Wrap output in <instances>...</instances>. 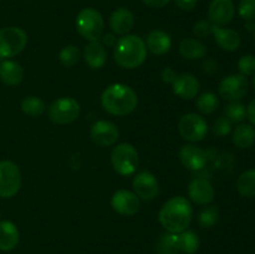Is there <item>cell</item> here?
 <instances>
[{"instance_id":"cell-1","label":"cell","mask_w":255,"mask_h":254,"mask_svg":"<svg viewBox=\"0 0 255 254\" xmlns=\"http://www.w3.org/2000/svg\"><path fill=\"white\" fill-rule=\"evenodd\" d=\"M193 217L192 204L186 197L176 196L162 206L158 219L168 233H181L189 227Z\"/></svg>"},{"instance_id":"cell-2","label":"cell","mask_w":255,"mask_h":254,"mask_svg":"<svg viewBox=\"0 0 255 254\" xmlns=\"http://www.w3.org/2000/svg\"><path fill=\"white\" fill-rule=\"evenodd\" d=\"M104 110L114 116H126L138 105V96L133 89L124 84L110 85L101 95Z\"/></svg>"},{"instance_id":"cell-3","label":"cell","mask_w":255,"mask_h":254,"mask_svg":"<svg viewBox=\"0 0 255 254\" xmlns=\"http://www.w3.org/2000/svg\"><path fill=\"white\" fill-rule=\"evenodd\" d=\"M114 56L116 64L122 69H137L146 61V42L137 35H124L115 45Z\"/></svg>"},{"instance_id":"cell-4","label":"cell","mask_w":255,"mask_h":254,"mask_svg":"<svg viewBox=\"0 0 255 254\" xmlns=\"http://www.w3.org/2000/svg\"><path fill=\"white\" fill-rule=\"evenodd\" d=\"M105 29L101 12L94 7H84L76 16V30L87 41H100Z\"/></svg>"},{"instance_id":"cell-5","label":"cell","mask_w":255,"mask_h":254,"mask_svg":"<svg viewBox=\"0 0 255 254\" xmlns=\"http://www.w3.org/2000/svg\"><path fill=\"white\" fill-rule=\"evenodd\" d=\"M27 34L19 26L0 29V57L9 59L19 55L27 45Z\"/></svg>"},{"instance_id":"cell-6","label":"cell","mask_w":255,"mask_h":254,"mask_svg":"<svg viewBox=\"0 0 255 254\" xmlns=\"http://www.w3.org/2000/svg\"><path fill=\"white\" fill-rule=\"evenodd\" d=\"M111 163L119 174L131 176L138 167V152L131 143L117 144L111 153Z\"/></svg>"},{"instance_id":"cell-7","label":"cell","mask_w":255,"mask_h":254,"mask_svg":"<svg viewBox=\"0 0 255 254\" xmlns=\"http://www.w3.org/2000/svg\"><path fill=\"white\" fill-rule=\"evenodd\" d=\"M81 107L72 97H61L52 102L49 106V119L55 125H69L76 121L80 116Z\"/></svg>"},{"instance_id":"cell-8","label":"cell","mask_w":255,"mask_h":254,"mask_svg":"<svg viewBox=\"0 0 255 254\" xmlns=\"http://www.w3.org/2000/svg\"><path fill=\"white\" fill-rule=\"evenodd\" d=\"M21 187V172L16 163L0 161V198H11Z\"/></svg>"},{"instance_id":"cell-9","label":"cell","mask_w":255,"mask_h":254,"mask_svg":"<svg viewBox=\"0 0 255 254\" xmlns=\"http://www.w3.org/2000/svg\"><path fill=\"white\" fill-rule=\"evenodd\" d=\"M178 131L182 138L189 142H199L208 133L207 121L201 116L191 112L181 117L178 122Z\"/></svg>"},{"instance_id":"cell-10","label":"cell","mask_w":255,"mask_h":254,"mask_svg":"<svg viewBox=\"0 0 255 254\" xmlns=\"http://www.w3.org/2000/svg\"><path fill=\"white\" fill-rule=\"evenodd\" d=\"M249 91V81L247 76L241 74L226 76L218 86V92L221 97L227 101H239L243 99Z\"/></svg>"},{"instance_id":"cell-11","label":"cell","mask_w":255,"mask_h":254,"mask_svg":"<svg viewBox=\"0 0 255 254\" xmlns=\"http://www.w3.org/2000/svg\"><path fill=\"white\" fill-rule=\"evenodd\" d=\"M111 207L121 216H133L141 208V199L134 192L119 189L111 198Z\"/></svg>"},{"instance_id":"cell-12","label":"cell","mask_w":255,"mask_h":254,"mask_svg":"<svg viewBox=\"0 0 255 254\" xmlns=\"http://www.w3.org/2000/svg\"><path fill=\"white\" fill-rule=\"evenodd\" d=\"M90 134L97 146L109 147L116 143L120 137V131L114 122L101 120L92 125Z\"/></svg>"},{"instance_id":"cell-13","label":"cell","mask_w":255,"mask_h":254,"mask_svg":"<svg viewBox=\"0 0 255 254\" xmlns=\"http://www.w3.org/2000/svg\"><path fill=\"white\" fill-rule=\"evenodd\" d=\"M132 187L134 193L144 201H151L158 194V181L156 176L148 171L137 173L132 181Z\"/></svg>"},{"instance_id":"cell-14","label":"cell","mask_w":255,"mask_h":254,"mask_svg":"<svg viewBox=\"0 0 255 254\" xmlns=\"http://www.w3.org/2000/svg\"><path fill=\"white\" fill-rule=\"evenodd\" d=\"M236 6L232 0H212L209 4L208 16L213 25L224 26L233 20Z\"/></svg>"},{"instance_id":"cell-15","label":"cell","mask_w":255,"mask_h":254,"mask_svg":"<svg viewBox=\"0 0 255 254\" xmlns=\"http://www.w3.org/2000/svg\"><path fill=\"white\" fill-rule=\"evenodd\" d=\"M188 197L192 202L199 206H207L214 199V188L206 178H194L188 184Z\"/></svg>"},{"instance_id":"cell-16","label":"cell","mask_w":255,"mask_h":254,"mask_svg":"<svg viewBox=\"0 0 255 254\" xmlns=\"http://www.w3.org/2000/svg\"><path fill=\"white\" fill-rule=\"evenodd\" d=\"M207 152L194 144H184L179 149V161L191 171H199L207 164Z\"/></svg>"},{"instance_id":"cell-17","label":"cell","mask_w":255,"mask_h":254,"mask_svg":"<svg viewBox=\"0 0 255 254\" xmlns=\"http://www.w3.org/2000/svg\"><path fill=\"white\" fill-rule=\"evenodd\" d=\"M172 89L174 95L183 100H192L198 95L201 84L198 79L191 74L177 75L176 79L172 82Z\"/></svg>"},{"instance_id":"cell-18","label":"cell","mask_w":255,"mask_h":254,"mask_svg":"<svg viewBox=\"0 0 255 254\" xmlns=\"http://www.w3.org/2000/svg\"><path fill=\"white\" fill-rule=\"evenodd\" d=\"M110 29L115 35H127L134 25V15L127 7H117L109 20Z\"/></svg>"},{"instance_id":"cell-19","label":"cell","mask_w":255,"mask_h":254,"mask_svg":"<svg viewBox=\"0 0 255 254\" xmlns=\"http://www.w3.org/2000/svg\"><path fill=\"white\" fill-rule=\"evenodd\" d=\"M212 35L218 46L224 51H236L242 44L241 35L233 29H226L223 26L212 24Z\"/></svg>"},{"instance_id":"cell-20","label":"cell","mask_w":255,"mask_h":254,"mask_svg":"<svg viewBox=\"0 0 255 254\" xmlns=\"http://www.w3.org/2000/svg\"><path fill=\"white\" fill-rule=\"evenodd\" d=\"M0 80L7 86H17L24 80V69L12 60L0 62Z\"/></svg>"},{"instance_id":"cell-21","label":"cell","mask_w":255,"mask_h":254,"mask_svg":"<svg viewBox=\"0 0 255 254\" xmlns=\"http://www.w3.org/2000/svg\"><path fill=\"white\" fill-rule=\"evenodd\" d=\"M146 47L153 55H158L159 56V55L167 54L172 47L171 36L163 30H153L147 36Z\"/></svg>"},{"instance_id":"cell-22","label":"cell","mask_w":255,"mask_h":254,"mask_svg":"<svg viewBox=\"0 0 255 254\" xmlns=\"http://www.w3.org/2000/svg\"><path fill=\"white\" fill-rule=\"evenodd\" d=\"M84 60L91 69L99 70L107 61V52L100 41H91L84 49Z\"/></svg>"},{"instance_id":"cell-23","label":"cell","mask_w":255,"mask_h":254,"mask_svg":"<svg viewBox=\"0 0 255 254\" xmlns=\"http://www.w3.org/2000/svg\"><path fill=\"white\" fill-rule=\"evenodd\" d=\"M19 229L12 222L0 221V251H12L19 244Z\"/></svg>"},{"instance_id":"cell-24","label":"cell","mask_w":255,"mask_h":254,"mask_svg":"<svg viewBox=\"0 0 255 254\" xmlns=\"http://www.w3.org/2000/svg\"><path fill=\"white\" fill-rule=\"evenodd\" d=\"M179 54L187 60H199L206 56L207 46L194 37L183 39L179 44Z\"/></svg>"},{"instance_id":"cell-25","label":"cell","mask_w":255,"mask_h":254,"mask_svg":"<svg viewBox=\"0 0 255 254\" xmlns=\"http://www.w3.org/2000/svg\"><path fill=\"white\" fill-rule=\"evenodd\" d=\"M255 142V128L249 124H241L233 131V143L238 148H249Z\"/></svg>"},{"instance_id":"cell-26","label":"cell","mask_w":255,"mask_h":254,"mask_svg":"<svg viewBox=\"0 0 255 254\" xmlns=\"http://www.w3.org/2000/svg\"><path fill=\"white\" fill-rule=\"evenodd\" d=\"M237 191L246 198L255 197V168L244 171L237 179Z\"/></svg>"},{"instance_id":"cell-27","label":"cell","mask_w":255,"mask_h":254,"mask_svg":"<svg viewBox=\"0 0 255 254\" xmlns=\"http://www.w3.org/2000/svg\"><path fill=\"white\" fill-rule=\"evenodd\" d=\"M157 254H178V234L166 233L162 234L156 243Z\"/></svg>"},{"instance_id":"cell-28","label":"cell","mask_w":255,"mask_h":254,"mask_svg":"<svg viewBox=\"0 0 255 254\" xmlns=\"http://www.w3.org/2000/svg\"><path fill=\"white\" fill-rule=\"evenodd\" d=\"M179 251L187 254H193L199 248V238L193 231H186L178 233Z\"/></svg>"},{"instance_id":"cell-29","label":"cell","mask_w":255,"mask_h":254,"mask_svg":"<svg viewBox=\"0 0 255 254\" xmlns=\"http://www.w3.org/2000/svg\"><path fill=\"white\" fill-rule=\"evenodd\" d=\"M46 110V105L40 97L27 96L21 101V111L31 117H37L42 115Z\"/></svg>"},{"instance_id":"cell-30","label":"cell","mask_w":255,"mask_h":254,"mask_svg":"<svg viewBox=\"0 0 255 254\" xmlns=\"http://www.w3.org/2000/svg\"><path fill=\"white\" fill-rule=\"evenodd\" d=\"M196 106L198 111L202 112L203 115H211L218 109L219 100L217 95L213 94V92H203L197 99Z\"/></svg>"},{"instance_id":"cell-31","label":"cell","mask_w":255,"mask_h":254,"mask_svg":"<svg viewBox=\"0 0 255 254\" xmlns=\"http://www.w3.org/2000/svg\"><path fill=\"white\" fill-rule=\"evenodd\" d=\"M219 219V211L217 206H209L207 204L206 207L199 211L198 213V223L202 228H212L217 224Z\"/></svg>"},{"instance_id":"cell-32","label":"cell","mask_w":255,"mask_h":254,"mask_svg":"<svg viewBox=\"0 0 255 254\" xmlns=\"http://www.w3.org/2000/svg\"><path fill=\"white\" fill-rule=\"evenodd\" d=\"M80 57H81V52H80L79 47L75 45H66L65 47H62L59 54L60 62L65 67L75 66L79 62Z\"/></svg>"},{"instance_id":"cell-33","label":"cell","mask_w":255,"mask_h":254,"mask_svg":"<svg viewBox=\"0 0 255 254\" xmlns=\"http://www.w3.org/2000/svg\"><path fill=\"white\" fill-rule=\"evenodd\" d=\"M226 117L232 122H243L247 119V107L239 101L231 102L226 107Z\"/></svg>"},{"instance_id":"cell-34","label":"cell","mask_w":255,"mask_h":254,"mask_svg":"<svg viewBox=\"0 0 255 254\" xmlns=\"http://www.w3.org/2000/svg\"><path fill=\"white\" fill-rule=\"evenodd\" d=\"M213 134L217 137H224L232 132V121L226 116H221L214 121L212 127Z\"/></svg>"},{"instance_id":"cell-35","label":"cell","mask_w":255,"mask_h":254,"mask_svg":"<svg viewBox=\"0 0 255 254\" xmlns=\"http://www.w3.org/2000/svg\"><path fill=\"white\" fill-rule=\"evenodd\" d=\"M238 14L246 21H254L255 0H241L238 4Z\"/></svg>"},{"instance_id":"cell-36","label":"cell","mask_w":255,"mask_h":254,"mask_svg":"<svg viewBox=\"0 0 255 254\" xmlns=\"http://www.w3.org/2000/svg\"><path fill=\"white\" fill-rule=\"evenodd\" d=\"M238 70L243 76H251L255 74V56L254 55H244L238 61Z\"/></svg>"},{"instance_id":"cell-37","label":"cell","mask_w":255,"mask_h":254,"mask_svg":"<svg viewBox=\"0 0 255 254\" xmlns=\"http://www.w3.org/2000/svg\"><path fill=\"white\" fill-rule=\"evenodd\" d=\"M193 34L201 39L207 37L212 34V22L207 21V20H201V21L196 22L193 26Z\"/></svg>"},{"instance_id":"cell-38","label":"cell","mask_w":255,"mask_h":254,"mask_svg":"<svg viewBox=\"0 0 255 254\" xmlns=\"http://www.w3.org/2000/svg\"><path fill=\"white\" fill-rule=\"evenodd\" d=\"M202 70H203L204 74L214 75L217 72V70H218V64H217L216 60L208 59L203 62V65H202Z\"/></svg>"},{"instance_id":"cell-39","label":"cell","mask_w":255,"mask_h":254,"mask_svg":"<svg viewBox=\"0 0 255 254\" xmlns=\"http://www.w3.org/2000/svg\"><path fill=\"white\" fill-rule=\"evenodd\" d=\"M177 6L181 10H184V11H191L198 4V0H174Z\"/></svg>"},{"instance_id":"cell-40","label":"cell","mask_w":255,"mask_h":254,"mask_svg":"<svg viewBox=\"0 0 255 254\" xmlns=\"http://www.w3.org/2000/svg\"><path fill=\"white\" fill-rule=\"evenodd\" d=\"M176 76H177V72L174 71L173 69H171V67H164V70L161 74L162 81H163L164 84H172L173 80L176 79Z\"/></svg>"},{"instance_id":"cell-41","label":"cell","mask_w":255,"mask_h":254,"mask_svg":"<svg viewBox=\"0 0 255 254\" xmlns=\"http://www.w3.org/2000/svg\"><path fill=\"white\" fill-rule=\"evenodd\" d=\"M171 0H142L144 5L149 7H153V9H161V7L166 6Z\"/></svg>"},{"instance_id":"cell-42","label":"cell","mask_w":255,"mask_h":254,"mask_svg":"<svg viewBox=\"0 0 255 254\" xmlns=\"http://www.w3.org/2000/svg\"><path fill=\"white\" fill-rule=\"evenodd\" d=\"M247 119L249 120L252 126H255V99L249 102L248 107H247Z\"/></svg>"},{"instance_id":"cell-43","label":"cell","mask_w":255,"mask_h":254,"mask_svg":"<svg viewBox=\"0 0 255 254\" xmlns=\"http://www.w3.org/2000/svg\"><path fill=\"white\" fill-rule=\"evenodd\" d=\"M102 40H104V44L107 45V46H115V45H116V42H117L116 37H115L114 34L105 35L104 39H102Z\"/></svg>"},{"instance_id":"cell-44","label":"cell","mask_w":255,"mask_h":254,"mask_svg":"<svg viewBox=\"0 0 255 254\" xmlns=\"http://www.w3.org/2000/svg\"><path fill=\"white\" fill-rule=\"evenodd\" d=\"M246 26L248 27V30H254V21H247V24H246Z\"/></svg>"},{"instance_id":"cell-45","label":"cell","mask_w":255,"mask_h":254,"mask_svg":"<svg viewBox=\"0 0 255 254\" xmlns=\"http://www.w3.org/2000/svg\"><path fill=\"white\" fill-rule=\"evenodd\" d=\"M253 86H254V90H255V76H254V79H253Z\"/></svg>"},{"instance_id":"cell-46","label":"cell","mask_w":255,"mask_h":254,"mask_svg":"<svg viewBox=\"0 0 255 254\" xmlns=\"http://www.w3.org/2000/svg\"><path fill=\"white\" fill-rule=\"evenodd\" d=\"M254 40H255V30H254Z\"/></svg>"},{"instance_id":"cell-47","label":"cell","mask_w":255,"mask_h":254,"mask_svg":"<svg viewBox=\"0 0 255 254\" xmlns=\"http://www.w3.org/2000/svg\"><path fill=\"white\" fill-rule=\"evenodd\" d=\"M0 216H1V213H0Z\"/></svg>"}]
</instances>
